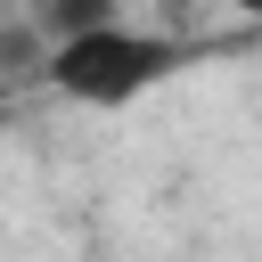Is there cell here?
I'll use <instances>...</instances> for the list:
<instances>
[{
  "mask_svg": "<svg viewBox=\"0 0 262 262\" xmlns=\"http://www.w3.org/2000/svg\"><path fill=\"white\" fill-rule=\"evenodd\" d=\"M229 8H246V16H262V0H229Z\"/></svg>",
  "mask_w": 262,
  "mask_h": 262,
  "instance_id": "3",
  "label": "cell"
},
{
  "mask_svg": "<svg viewBox=\"0 0 262 262\" xmlns=\"http://www.w3.org/2000/svg\"><path fill=\"white\" fill-rule=\"evenodd\" d=\"M196 66V49L188 41H172V33H147V25H90V33H66V41H49V90L57 98H74V106H98V115H115V106H131V98H147V90H164L172 74H188Z\"/></svg>",
  "mask_w": 262,
  "mask_h": 262,
  "instance_id": "1",
  "label": "cell"
},
{
  "mask_svg": "<svg viewBox=\"0 0 262 262\" xmlns=\"http://www.w3.org/2000/svg\"><path fill=\"white\" fill-rule=\"evenodd\" d=\"M49 41H66V33H90V25H115V0H16Z\"/></svg>",
  "mask_w": 262,
  "mask_h": 262,
  "instance_id": "2",
  "label": "cell"
}]
</instances>
